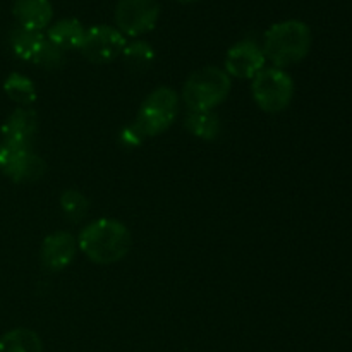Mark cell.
Instances as JSON below:
<instances>
[{
	"instance_id": "18",
	"label": "cell",
	"mask_w": 352,
	"mask_h": 352,
	"mask_svg": "<svg viewBox=\"0 0 352 352\" xmlns=\"http://www.w3.org/2000/svg\"><path fill=\"white\" fill-rule=\"evenodd\" d=\"M7 96L19 105H31L36 100V88L33 81L23 74H10L3 85Z\"/></svg>"
},
{
	"instance_id": "15",
	"label": "cell",
	"mask_w": 352,
	"mask_h": 352,
	"mask_svg": "<svg viewBox=\"0 0 352 352\" xmlns=\"http://www.w3.org/2000/svg\"><path fill=\"white\" fill-rule=\"evenodd\" d=\"M0 352H43V346L33 330L16 329L0 339Z\"/></svg>"
},
{
	"instance_id": "6",
	"label": "cell",
	"mask_w": 352,
	"mask_h": 352,
	"mask_svg": "<svg viewBox=\"0 0 352 352\" xmlns=\"http://www.w3.org/2000/svg\"><path fill=\"white\" fill-rule=\"evenodd\" d=\"M158 0H119L116 7L117 30L129 36H141L157 26Z\"/></svg>"
},
{
	"instance_id": "5",
	"label": "cell",
	"mask_w": 352,
	"mask_h": 352,
	"mask_svg": "<svg viewBox=\"0 0 352 352\" xmlns=\"http://www.w3.org/2000/svg\"><path fill=\"white\" fill-rule=\"evenodd\" d=\"M177 116V95L170 88H158L141 105L134 127L143 138L157 136L170 127Z\"/></svg>"
},
{
	"instance_id": "1",
	"label": "cell",
	"mask_w": 352,
	"mask_h": 352,
	"mask_svg": "<svg viewBox=\"0 0 352 352\" xmlns=\"http://www.w3.org/2000/svg\"><path fill=\"white\" fill-rule=\"evenodd\" d=\"M133 237L124 223L112 219H100L82 229L79 250L91 261L100 265L117 263L131 251Z\"/></svg>"
},
{
	"instance_id": "19",
	"label": "cell",
	"mask_w": 352,
	"mask_h": 352,
	"mask_svg": "<svg viewBox=\"0 0 352 352\" xmlns=\"http://www.w3.org/2000/svg\"><path fill=\"white\" fill-rule=\"evenodd\" d=\"M60 206H62V212L69 217V220H72V222H79V220L85 219V215L88 213L89 201L86 199V196L82 195V192L74 191V189H69V191L62 192Z\"/></svg>"
},
{
	"instance_id": "22",
	"label": "cell",
	"mask_w": 352,
	"mask_h": 352,
	"mask_svg": "<svg viewBox=\"0 0 352 352\" xmlns=\"http://www.w3.org/2000/svg\"><path fill=\"white\" fill-rule=\"evenodd\" d=\"M9 155H10V148L7 146L3 141H0V168L6 167L7 160H9Z\"/></svg>"
},
{
	"instance_id": "8",
	"label": "cell",
	"mask_w": 352,
	"mask_h": 352,
	"mask_svg": "<svg viewBox=\"0 0 352 352\" xmlns=\"http://www.w3.org/2000/svg\"><path fill=\"white\" fill-rule=\"evenodd\" d=\"M267 57L263 48L253 40H243L229 48L226 57L227 74L239 79H253L265 69Z\"/></svg>"
},
{
	"instance_id": "7",
	"label": "cell",
	"mask_w": 352,
	"mask_h": 352,
	"mask_svg": "<svg viewBox=\"0 0 352 352\" xmlns=\"http://www.w3.org/2000/svg\"><path fill=\"white\" fill-rule=\"evenodd\" d=\"M126 45V38L117 28L93 26L86 30L79 50L93 64H109L122 55Z\"/></svg>"
},
{
	"instance_id": "4",
	"label": "cell",
	"mask_w": 352,
	"mask_h": 352,
	"mask_svg": "<svg viewBox=\"0 0 352 352\" xmlns=\"http://www.w3.org/2000/svg\"><path fill=\"white\" fill-rule=\"evenodd\" d=\"M254 102L263 112L278 113L289 107L294 96L292 78L280 67H265L253 78L251 85Z\"/></svg>"
},
{
	"instance_id": "23",
	"label": "cell",
	"mask_w": 352,
	"mask_h": 352,
	"mask_svg": "<svg viewBox=\"0 0 352 352\" xmlns=\"http://www.w3.org/2000/svg\"><path fill=\"white\" fill-rule=\"evenodd\" d=\"M175 2H182V3H191V2H198V0H175Z\"/></svg>"
},
{
	"instance_id": "9",
	"label": "cell",
	"mask_w": 352,
	"mask_h": 352,
	"mask_svg": "<svg viewBox=\"0 0 352 352\" xmlns=\"http://www.w3.org/2000/svg\"><path fill=\"white\" fill-rule=\"evenodd\" d=\"M38 129V117L31 109H17L2 126V141L10 150H31Z\"/></svg>"
},
{
	"instance_id": "3",
	"label": "cell",
	"mask_w": 352,
	"mask_h": 352,
	"mask_svg": "<svg viewBox=\"0 0 352 352\" xmlns=\"http://www.w3.org/2000/svg\"><path fill=\"white\" fill-rule=\"evenodd\" d=\"M230 93V78L226 71L208 65L192 72L186 81L182 96L191 112L215 109Z\"/></svg>"
},
{
	"instance_id": "10",
	"label": "cell",
	"mask_w": 352,
	"mask_h": 352,
	"mask_svg": "<svg viewBox=\"0 0 352 352\" xmlns=\"http://www.w3.org/2000/svg\"><path fill=\"white\" fill-rule=\"evenodd\" d=\"M78 243L69 232L50 234L41 244V263L52 272L64 270L74 258Z\"/></svg>"
},
{
	"instance_id": "20",
	"label": "cell",
	"mask_w": 352,
	"mask_h": 352,
	"mask_svg": "<svg viewBox=\"0 0 352 352\" xmlns=\"http://www.w3.org/2000/svg\"><path fill=\"white\" fill-rule=\"evenodd\" d=\"M64 62H65L64 52L47 40L45 41L43 47H41L38 57L34 58L33 64L41 65V67H45V69H58L64 65Z\"/></svg>"
},
{
	"instance_id": "11",
	"label": "cell",
	"mask_w": 352,
	"mask_h": 352,
	"mask_svg": "<svg viewBox=\"0 0 352 352\" xmlns=\"http://www.w3.org/2000/svg\"><path fill=\"white\" fill-rule=\"evenodd\" d=\"M2 170L14 182H31L45 174V162L31 150H10L9 160Z\"/></svg>"
},
{
	"instance_id": "16",
	"label": "cell",
	"mask_w": 352,
	"mask_h": 352,
	"mask_svg": "<svg viewBox=\"0 0 352 352\" xmlns=\"http://www.w3.org/2000/svg\"><path fill=\"white\" fill-rule=\"evenodd\" d=\"M122 55L127 67L134 72L148 71L155 62V50L151 48L150 43L141 40L126 45Z\"/></svg>"
},
{
	"instance_id": "13",
	"label": "cell",
	"mask_w": 352,
	"mask_h": 352,
	"mask_svg": "<svg viewBox=\"0 0 352 352\" xmlns=\"http://www.w3.org/2000/svg\"><path fill=\"white\" fill-rule=\"evenodd\" d=\"M85 34L86 30L82 28V24L78 19L69 17V19H60L52 24L47 33V40L60 48L62 52L76 50V48H81Z\"/></svg>"
},
{
	"instance_id": "12",
	"label": "cell",
	"mask_w": 352,
	"mask_h": 352,
	"mask_svg": "<svg viewBox=\"0 0 352 352\" xmlns=\"http://www.w3.org/2000/svg\"><path fill=\"white\" fill-rule=\"evenodd\" d=\"M54 9L50 0H16L14 2V17L21 28L41 31L50 24Z\"/></svg>"
},
{
	"instance_id": "21",
	"label": "cell",
	"mask_w": 352,
	"mask_h": 352,
	"mask_svg": "<svg viewBox=\"0 0 352 352\" xmlns=\"http://www.w3.org/2000/svg\"><path fill=\"white\" fill-rule=\"evenodd\" d=\"M144 138L141 136L140 131L134 127V124H131V126L124 127V131L120 133V143L124 144V146L127 148H133V146H140L141 143H143Z\"/></svg>"
},
{
	"instance_id": "14",
	"label": "cell",
	"mask_w": 352,
	"mask_h": 352,
	"mask_svg": "<svg viewBox=\"0 0 352 352\" xmlns=\"http://www.w3.org/2000/svg\"><path fill=\"white\" fill-rule=\"evenodd\" d=\"M45 41H47V36H43L41 31L26 30L21 26L10 31V47H12L14 54L23 60L34 62Z\"/></svg>"
},
{
	"instance_id": "2",
	"label": "cell",
	"mask_w": 352,
	"mask_h": 352,
	"mask_svg": "<svg viewBox=\"0 0 352 352\" xmlns=\"http://www.w3.org/2000/svg\"><path fill=\"white\" fill-rule=\"evenodd\" d=\"M313 36L308 24L289 19L268 28L263 38V54L275 67H287L298 64L311 48Z\"/></svg>"
},
{
	"instance_id": "17",
	"label": "cell",
	"mask_w": 352,
	"mask_h": 352,
	"mask_svg": "<svg viewBox=\"0 0 352 352\" xmlns=\"http://www.w3.org/2000/svg\"><path fill=\"white\" fill-rule=\"evenodd\" d=\"M186 127L201 140H215L220 133V120L212 110L206 112H191L186 119Z\"/></svg>"
}]
</instances>
